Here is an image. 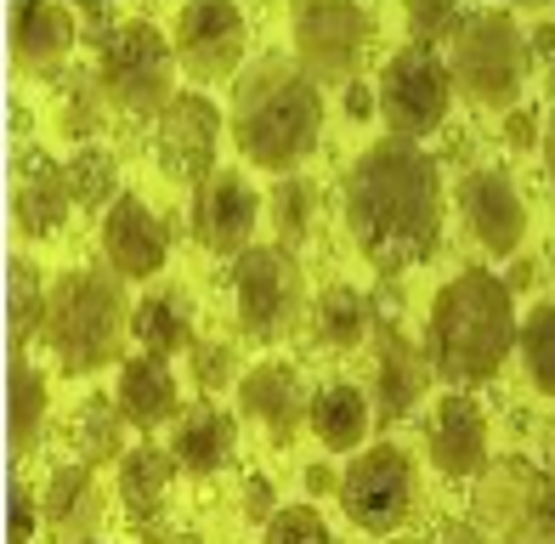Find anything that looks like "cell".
I'll return each instance as SVG.
<instances>
[{"instance_id": "42", "label": "cell", "mask_w": 555, "mask_h": 544, "mask_svg": "<svg viewBox=\"0 0 555 544\" xmlns=\"http://www.w3.org/2000/svg\"><path fill=\"white\" fill-rule=\"evenodd\" d=\"M244 516H249V522H261V528L278 516V493H272L267 477H249V482H244Z\"/></svg>"}, {"instance_id": "7", "label": "cell", "mask_w": 555, "mask_h": 544, "mask_svg": "<svg viewBox=\"0 0 555 544\" xmlns=\"http://www.w3.org/2000/svg\"><path fill=\"white\" fill-rule=\"evenodd\" d=\"M233 301H238V329L256 346H278L307 312V279L300 261L284 244H249L233 267Z\"/></svg>"}, {"instance_id": "50", "label": "cell", "mask_w": 555, "mask_h": 544, "mask_svg": "<svg viewBox=\"0 0 555 544\" xmlns=\"http://www.w3.org/2000/svg\"><path fill=\"white\" fill-rule=\"evenodd\" d=\"M142 544H188V539H170V533H159V528H154V533L142 528Z\"/></svg>"}, {"instance_id": "15", "label": "cell", "mask_w": 555, "mask_h": 544, "mask_svg": "<svg viewBox=\"0 0 555 544\" xmlns=\"http://www.w3.org/2000/svg\"><path fill=\"white\" fill-rule=\"evenodd\" d=\"M425 380H431V358H425L391 318H374V386H369L374 419H380V426L409 419L425 398Z\"/></svg>"}, {"instance_id": "45", "label": "cell", "mask_w": 555, "mask_h": 544, "mask_svg": "<svg viewBox=\"0 0 555 544\" xmlns=\"http://www.w3.org/2000/svg\"><path fill=\"white\" fill-rule=\"evenodd\" d=\"M431 544H482V528H470V522H442Z\"/></svg>"}, {"instance_id": "6", "label": "cell", "mask_w": 555, "mask_h": 544, "mask_svg": "<svg viewBox=\"0 0 555 544\" xmlns=\"http://www.w3.org/2000/svg\"><path fill=\"white\" fill-rule=\"evenodd\" d=\"M176 46L147 17H125L119 29L96 46V80L108 103L125 114H165L176 103Z\"/></svg>"}, {"instance_id": "34", "label": "cell", "mask_w": 555, "mask_h": 544, "mask_svg": "<svg viewBox=\"0 0 555 544\" xmlns=\"http://www.w3.org/2000/svg\"><path fill=\"white\" fill-rule=\"evenodd\" d=\"M68 193H74V205H86V210H103L108 216V205L119 199V165H114V154L108 147H80L68 165Z\"/></svg>"}, {"instance_id": "24", "label": "cell", "mask_w": 555, "mask_h": 544, "mask_svg": "<svg viewBox=\"0 0 555 544\" xmlns=\"http://www.w3.org/2000/svg\"><path fill=\"white\" fill-rule=\"evenodd\" d=\"M307 426L318 431V442L330 454H358L363 437L374 426V409H369V391L346 386V380H330L312 391V409H307Z\"/></svg>"}, {"instance_id": "19", "label": "cell", "mask_w": 555, "mask_h": 544, "mask_svg": "<svg viewBox=\"0 0 555 544\" xmlns=\"http://www.w3.org/2000/svg\"><path fill=\"white\" fill-rule=\"evenodd\" d=\"M425 449L442 477H482L488 465V414L465 391H448L431 414V431H425Z\"/></svg>"}, {"instance_id": "11", "label": "cell", "mask_w": 555, "mask_h": 544, "mask_svg": "<svg viewBox=\"0 0 555 544\" xmlns=\"http://www.w3.org/2000/svg\"><path fill=\"white\" fill-rule=\"evenodd\" d=\"M244 12L227 7V0H193V7H182V17H176V63L188 68L193 86H221L233 80L238 63H244Z\"/></svg>"}, {"instance_id": "43", "label": "cell", "mask_w": 555, "mask_h": 544, "mask_svg": "<svg viewBox=\"0 0 555 544\" xmlns=\"http://www.w3.org/2000/svg\"><path fill=\"white\" fill-rule=\"evenodd\" d=\"M504 142H511V147H533L539 142V114L533 108H511V119H504Z\"/></svg>"}, {"instance_id": "13", "label": "cell", "mask_w": 555, "mask_h": 544, "mask_svg": "<svg viewBox=\"0 0 555 544\" xmlns=\"http://www.w3.org/2000/svg\"><path fill=\"white\" fill-rule=\"evenodd\" d=\"M216 147H221V114L210 96L176 91V103L159 114V165L176 182H210L216 177Z\"/></svg>"}, {"instance_id": "4", "label": "cell", "mask_w": 555, "mask_h": 544, "mask_svg": "<svg viewBox=\"0 0 555 544\" xmlns=\"http://www.w3.org/2000/svg\"><path fill=\"white\" fill-rule=\"evenodd\" d=\"M137 307L125 301V284L103 267H74L52 284V312H46V346L63 375H96L119 363L125 335H131Z\"/></svg>"}, {"instance_id": "31", "label": "cell", "mask_w": 555, "mask_h": 544, "mask_svg": "<svg viewBox=\"0 0 555 544\" xmlns=\"http://www.w3.org/2000/svg\"><path fill=\"white\" fill-rule=\"evenodd\" d=\"M46 414H52V398H46V380L35 363L12 358V454H35L46 437Z\"/></svg>"}, {"instance_id": "25", "label": "cell", "mask_w": 555, "mask_h": 544, "mask_svg": "<svg viewBox=\"0 0 555 544\" xmlns=\"http://www.w3.org/2000/svg\"><path fill=\"white\" fill-rule=\"evenodd\" d=\"M176 471H182L176 454L170 449H154V442H142V449H131V454L119 459V500H125V510H131L137 528H147V516H159Z\"/></svg>"}, {"instance_id": "47", "label": "cell", "mask_w": 555, "mask_h": 544, "mask_svg": "<svg viewBox=\"0 0 555 544\" xmlns=\"http://www.w3.org/2000/svg\"><path fill=\"white\" fill-rule=\"evenodd\" d=\"M504 284H511V295H516V289H533V284H539V267H533V261H516Z\"/></svg>"}, {"instance_id": "14", "label": "cell", "mask_w": 555, "mask_h": 544, "mask_svg": "<svg viewBox=\"0 0 555 544\" xmlns=\"http://www.w3.org/2000/svg\"><path fill=\"white\" fill-rule=\"evenodd\" d=\"M453 193H460V216H465L470 238L482 244L488 256L516 261L521 238H527V205H521L516 182L504 177V170H465Z\"/></svg>"}, {"instance_id": "44", "label": "cell", "mask_w": 555, "mask_h": 544, "mask_svg": "<svg viewBox=\"0 0 555 544\" xmlns=\"http://www.w3.org/2000/svg\"><path fill=\"white\" fill-rule=\"evenodd\" d=\"M374 108H380V96H374L363 80H351V86H346V114H351V119H369Z\"/></svg>"}, {"instance_id": "37", "label": "cell", "mask_w": 555, "mask_h": 544, "mask_svg": "<svg viewBox=\"0 0 555 544\" xmlns=\"http://www.w3.org/2000/svg\"><path fill=\"white\" fill-rule=\"evenodd\" d=\"M188 375L198 391H227V386H238V352L227 340H193Z\"/></svg>"}, {"instance_id": "17", "label": "cell", "mask_w": 555, "mask_h": 544, "mask_svg": "<svg viewBox=\"0 0 555 544\" xmlns=\"http://www.w3.org/2000/svg\"><path fill=\"white\" fill-rule=\"evenodd\" d=\"M80 40V17L52 0H23L12 12V63L29 80H57L68 74V52Z\"/></svg>"}, {"instance_id": "30", "label": "cell", "mask_w": 555, "mask_h": 544, "mask_svg": "<svg viewBox=\"0 0 555 544\" xmlns=\"http://www.w3.org/2000/svg\"><path fill=\"white\" fill-rule=\"evenodd\" d=\"M267 216H272V233L284 250H300L318 228V182L307 177H278L267 187Z\"/></svg>"}, {"instance_id": "3", "label": "cell", "mask_w": 555, "mask_h": 544, "mask_svg": "<svg viewBox=\"0 0 555 544\" xmlns=\"http://www.w3.org/2000/svg\"><path fill=\"white\" fill-rule=\"evenodd\" d=\"M233 137L244 159L272 177H295L323 137V96L295 57H256L233 80Z\"/></svg>"}, {"instance_id": "22", "label": "cell", "mask_w": 555, "mask_h": 544, "mask_svg": "<svg viewBox=\"0 0 555 544\" xmlns=\"http://www.w3.org/2000/svg\"><path fill=\"white\" fill-rule=\"evenodd\" d=\"M238 449V426L233 414L216 409V403H193L176 414V431H170V454L188 477H216Z\"/></svg>"}, {"instance_id": "10", "label": "cell", "mask_w": 555, "mask_h": 544, "mask_svg": "<svg viewBox=\"0 0 555 544\" xmlns=\"http://www.w3.org/2000/svg\"><path fill=\"white\" fill-rule=\"evenodd\" d=\"M380 119L391 126L397 142H420L431 137L442 119H448V103H453V80H448V63L425 46H402L391 52V63L380 68Z\"/></svg>"}, {"instance_id": "2", "label": "cell", "mask_w": 555, "mask_h": 544, "mask_svg": "<svg viewBox=\"0 0 555 544\" xmlns=\"http://www.w3.org/2000/svg\"><path fill=\"white\" fill-rule=\"evenodd\" d=\"M516 295L488 267H465L437 289L425 318V358L431 375L448 386H482L493 380L504 358L516 352Z\"/></svg>"}, {"instance_id": "35", "label": "cell", "mask_w": 555, "mask_h": 544, "mask_svg": "<svg viewBox=\"0 0 555 544\" xmlns=\"http://www.w3.org/2000/svg\"><path fill=\"white\" fill-rule=\"evenodd\" d=\"M521 363H527V380H533L544 398H555V301H539L533 312L521 318Z\"/></svg>"}, {"instance_id": "39", "label": "cell", "mask_w": 555, "mask_h": 544, "mask_svg": "<svg viewBox=\"0 0 555 544\" xmlns=\"http://www.w3.org/2000/svg\"><path fill=\"white\" fill-rule=\"evenodd\" d=\"M46 522V510H40V500H35V493L29 488H12V544H29L35 539V528Z\"/></svg>"}, {"instance_id": "12", "label": "cell", "mask_w": 555, "mask_h": 544, "mask_svg": "<svg viewBox=\"0 0 555 544\" xmlns=\"http://www.w3.org/2000/svg\"><path fill=\"white\" fill-rule=\"evenodd\" d=\"M256 216H261V199L256 187L244 182V170H216L210 182L193 187V238L205 244L210 256H244L249 250V233H256Z\"/></svg>"}, {"instance_id": "33", "label": "cell", "mask_w": 555, "mask_h": 544, "mask_svg": "<svg viewBox=\"0 0 555 544\" xmlns=\"http://www.w3.org/2000/svg\"><path fill=\"white\" fill-rule=\"evenodd\" d=\"M533 488L539 477L527 471V465L516 459H504V465H482V488H476V505H482L488 522H504V528H516V516L533 505Z\"/></svg>"}, {"instance_id": "5", "label": "cell", "mask_w": 555, "mask_h": 544, "mask_svg": "<svg viewBox=\"0 0 555 544\" xmlns=\"http://www.w3.org/2000/svg\"><path fill=\"white\" fill-rule=\"evenodd\" d=\"M527 74H533V52L511 12H470L460 40L448 46V80L482 108H516Z\"/></svg>"}, {"instance_id": "8", "label": "cell", "mask_w": 555, "mask_h": 544, "mask_svg": "<svg viewBox=\"0 0 555 544\" xmlns=\"http://www.w3.org/2000/svg\"><path fill=\"white\" fill-rule=\"evenodd\" d=\"M295 63L312 74V86H351L374 40V12L358 0H307L289 17Z\"/></svg>"}, {"instance_id": "23", "label": "cell", "mask_w": 555, "mask_h": 544, "mask_svg": "<svg viewBox=\"0 0 555 544\" xmlns=\"http://www.w3.org/2000/svg\"><path fill=\"white\" fill-rule=\"evenodd\" d=\"M125 419H131L137 431H159L165 419L182 414V398H176V375L165 368V358H125L119 363V398Z\"/></svg>"}, {"instance_id": "20", "label": "cell", "mask_w": 555, "mask_h": 544, "mask_svg": "<svg viewBox=\"0 0 555 544\" xmlns=\"http://www.w3.org/2000/svg\"><path fill=\"white\" fill-rule=\"evenodd\" d=\"M74 210L68 193V170L57 159H46L40 147H23L17 154V187H12V216L23 238H52Z\"/></svg>"}, {"instance_id": "27", "label": "cell", "mask_w": 555, "mask_h": 544, "mask_svg": "<svg viewBox=\"0 0 555 544\" xmlns=\"http://www.w3.org/2000/svg\"><path fill=\"white\" fill-rule=\"evenodd\" d=\"M369 329H374V307H369L363 289H351V284L323 289V301H318V312H312V340H318V346L351 352V346L369 340Z\"/></svg>"}, {"instance_id": "21", "label": "cell", "mask_w": 555, "mask_h": 544, "mask_svg": "<svg viewBox=\"0 0 555 544\" xmlns=\"http://www.w3.org/2000/svg\"><path fill=\"white\" fill-rule=\"evenodd\" d=\"M40 510H46V533L57 544H91L108 522V500L96 488L91 465H63V471H52V482L40 493Z\"/></svg>"}, {"instance_id": "18", "label": "cell", "mask_w": 555, "mask_h": 544, "mask_svg": "<svg viewBox=\"0 0 555 544\" xmlns=\"http://www.w3.org/2000/svg\"><path fill=\"white\" fill-rule=\"evenodd\" d=\"M165 250H170L165 221L147 210L137 193H119L103 216V256L114 267V279H159Z\"/></svg>"}, {"instance_id": "32", "label": "cell", "mask_w": 555, "mask_h": 544, "mask_svg": "<svg viewBox=\"0 0 555 544\" xmlns=\"http://www.w3.org/2000/svg\"><path fill=\"white\" fill-rule=\"evenodd\" d=\"M46 312H52V289H46L35 261H12V358H23L46 335Z\"/></svg>"}, {"instance_id": "40", "label": "cell", "mask_w": 555, "mask_h": 544, "mask_svg": "<svg viewBox=\"0 0 555 544\" xmlns=\"http://www.w3.org/2000/svg\"><path fill=\"white\" fill-rule=\"evenodd\" d=\"M119 23H125V17H114V7H103V0H86V7H80V40L103 46Z\"/></svg>"}, {"instance_id": "26", "label": "cell", "mask_w": 555, "mask_h": 544, "mask_svg": "<svg viewBox=\"0 0 555 544\" xmlns=\"http://www.w3.org/2000/svg\"><path fill=\"white\" fill-rule=\"evenodd\" d=\"M131 335L142 340L147 358H176V352H193V312L176 289H154L147 301H137L131 318Z\"/></svg>"}, {"instance_id": "1", "label": "cell", "mask_w": 555, "mask_h": 544, "mask_svg": "<svg viewBox=\"0 0 555 544\" xmlns=\"http://www.w3.org/2000/svg\"><path fill=\"white\" fill-rule=\"evenodd\" d=\"M346 228L358 256L397 279L442 250V170L420 142H374L346 177Z\"/></svg>"}, {"instance_id": "51", "label": "cell", "mask_w": 555, "mask_h": 544, "mask_svg": "<svg viewBox=\"0 0 555 544\" xmlns=\"http://www.w3.org/2000/svg\"><path fill=\"white\" fill-rule=\"evenodd\" d=\"M91 544H96V539H91Z\"/></svg>"}, {"instance_id": "48", "label": "cell", "mask_w": 555, "mask_h": 544, "mask_svg": "<svg viewBox=\"0 0 555 544\" xmlns=\"http://www.w3.org/2000/svg\"><path fill=\"white\" fill-rule=\"evenodd\" d=\"M330 488H335L330 465H307V493H330Z\"/></svg>"}, {"instance_id": "49", "label": "cell", "mask_w": 555, "mask_h": 544, "mask_svg": "<svg viewBox=\"0 0 555 544\" xmlns=\"http://www.w3.org/2000/svg\"><path fill=\"white\" fill-rule=\"evenodd\" d=\"M544 165H550V187H555V126H550V137H544Z\"/></svg>"}, {"instance_id": "16", "label": "cell", "mask_w": 555, "mask_h": 544, "mask_svg": "<svg viewBox=\"0 0 555 544\" xmlns=\"http://www.w3.org/2000/svg\"><path fill=\"white\" fill-rule=\"evenodd\" d=\"M238 409L256 419V426L278 442V449H289V442L300 437V426H307L312 398H307V386H300V368H295V363L267 358V363H256V368L238 380Z\"/></svg>"}, {"instance_id": "9", "label": "cell", "mask_w": 555, "mask_h": 544, "mask_svg": "<svg viewBox=\"0 0 555 544\" xmlns=\"http://www.w3.org/2000/svg\"><path fill=\"white\" fill-rule=\"evenodd\" d=\"M340 505H346L351 522H358L363 533H374V539L409 528V516L420 505V471H414L409 449L380 442V449L358 454L340 477Z\"/></svg>"}, {"instance_id": "28", "label": "cell", "mask_w": 555, "mask_h": 544, "mask_svg": "<svg viewBox=\"0 0 555 544\" xmlns=\"http://www.w3.org/2000/svg\"><path fill=\"white\" fill-rule=\"evenodd\" d=\"M57 119H63V137L91 147L108 126V91L96 80V68H68L63 86H57Z\"/></svg>"}, {"instance_id": "46", "label": "cell", "mask_w": 555, "mask_h": 544, "mask_svg": "<svg viewBox=\"0 0 555 544\" xmlns=\"http://www.w3.org/2000/svg\"><path fill=\"white\" fill-rule=\"evenodd\" d=\"M527 52H533L539 63H555V23H539V29L527 35Z\"/></svg>"}, {"instance_id": "36", "label": "cell", "mask_w": 555, "mask_h": 544, "mask_svg": "<svg viewBox=\"0 0 555 544\" xmlns=\"http://www.w3.org/2000/svg\"><path fill=\"white\" fill-rule=\"evenodd\" d=\"M465 23H470V12L453 7V0H414V7H409V40L425 46V52H437L442 40L448 46L460 40Z\"/></svg>"}, {"instance_id": "29", "label": "cell", "mask_w": 555, "mask_h": 544, "mask_svg": "<svg viewBox=\"0 0 555 544\" xmlns=\"http://www.w3.org/2000/svg\"><path fill=\"white\" fill-rule=\"evenodd\" d=\"M125 409L119 403H108L103 391L96 398H86L80 403V414H74V449H80V465H119L125 459Z\"/></svg>"}, {"instance_id": "41", "label": "cell", "mask_w": 555, "mask_h": 544, "mask_svg": "<svg viewBox=\"0 0 555 544\" xmlns=\"http://www.w3.org/2000/svg\"><path fill=\"white\" fill-rule=\"evenodd\" d=\"M527 522H533V533L544 544H555V477L533 488V505H527Z\"/></svg>"}, {"instance_id": "38", "label": "cell", "mask_w": 555, "mask_h": 544, "mask_svg": "<svg viewBox=\"0 0 555 544\" xmlns=\"http://www.w3.org/2000/svg\"><path fill=\"white\" fill-rule=\"evenodd\" d=\"M267 544H335L330 528H323V516L312 505H284L267 522Z\"/></svg>"}]
</instances>
